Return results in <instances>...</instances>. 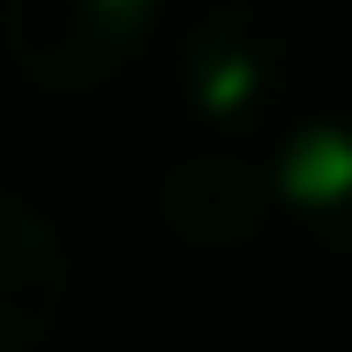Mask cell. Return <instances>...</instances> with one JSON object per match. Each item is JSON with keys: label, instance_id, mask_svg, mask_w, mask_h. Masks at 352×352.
Returning a JSON list of instances; mask_svg holds the SVG:
<instances>
[{"label": "cell", "instance_id": "6da1fadb", "mask_svg": "<svg viewBox=\"0 0 352 352\" xmlns=\"http://www.w3.org/2000/svg\"><path fill=\"white\" fill-rule=\"evenodd\" d=\"M150 23L157 0H0L8 68L53 98H82L128 75L150 45Z\"/></svg>", "mask_w": 352, "mask_h": 352}, {"label": "cell", "instance_id": "7a4b0ae2", "mask_svg": "<svg viewBox=\"0 0 352 352\" xmlns=\"http://www.w3.org/2000/svg\"><path fill=\"white\" fill-rule=\"evenodd\" d=\"M292 82V30L270 0H210L180 38V98L210 128H263Z\"/></svg>", "mask_w": 352, "mask_h": 352}, {"label": "cell", "instance_id": "3957f363", "mask_svg": "<svg viewBox=\"0 0 352 352\" xmlns=\"http://www.w3.org/2000/svg\"><path fill=\"white\" fill-rule=\"evenodd\" d=\"M278 203V188L248 165V157H225V150H203V157H180L157 188V225L188 248V255H232L263 232V217Z\"/></svg>", "mask_w": 352, "mask_h": 352}, {"label": "cell", "instance_id": "277c9868", "mask_svg": "<svg viewBox=\"0 0 352 352\" xmlns=\"http://www.w3.org/2000/svg\"><path fill=\"white\" fill-rule=\"evenodd\" d=\"M68 315V248L38 210L0 195V352H38Z\"/></svg>", "mask_w": 352, "mask_h": 352}, {"label": "cell", "instance_id": "5b68a950", "mask_svg": "<svg viewBox=\"0 0 352 352\" xmlns=\"http://www.w3.org/2000/svg\"><path fill=\"white\" fill-rule=\"evenodd\" d=\"M270 188H278V203L300 217V232L315 248L352 263V113L300 120L278 150Z\"/></svg>", "mask_w": 352, "mask_h": 352}]
</instances>
